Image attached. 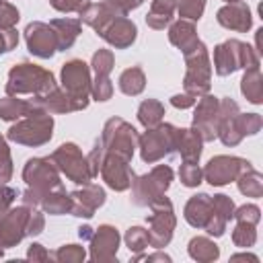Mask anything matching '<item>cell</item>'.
Wrapping results in <instances>:
<instances>
[{
	"mask_svg": "<svg viewBox=\"0 0 263 263\" xmlns=\"http://www.w3.org/2000/svg\"><path fill=\"white\" fill-rule=\"evenodd\" d=\"M226 224H228V220L226 218H222V216H218L216 212L210 216V220H208V224L203 226V230L210 234V236H222L224 234V230H226Z\"/></svg>",
	"mask_w": 263,
	"mask_h": 263,
	"instance_id": "f907efd6",
	"label": "cell"
},
{
	"mask_svg": "<svg viewBox=\"0 0 263 263\" xmlns=\"http://www.w3.org/2000/svg\"><path fill=\"white\" fill-rule=\"evenodd\" d=\"M49 158L55 164V168L62 175H66L68 181L78 183V185H84V183L92 181V175H90V168H88V160H86V156L82 154V150L74 142L60 144L51 152Z\"/></svg>",
	"mask_w": 263,
	"mask_h": 263,
	"instance_id": "9c48e42d",
	"label": "cell"
},
{
	"mask_svg": "<svg viewBox=\"0 0 263 263\" xmlns=\"http://www.w3.org/2000/svg\"><path fill=\"white\" fill-rule=\"evenodd\" d=\"M39 208L43 210V214H49V216H62V214H70L72 210V197L70 193L62 187H55L51 191H47L43 197H41V203Z\"/></svg>",
	"mask_w": 263,
	"mask_h": 263,
	"instance_id": "4316f807",
	"label": "cell"
},
{
	"mask_svg": "<svg viewBox=\"0 0 263 263\" xmlns=\"http://www.w3.org/2000/svg\"><path fill=\"white\" fill-rule=\"evenodd\" d=\"M0 2H2V0H0Z\"/></svg>",
	"mask_w": 263,
	"mask_h": 263,
	"instance_id": "be15d7a7",
	"label": "cell"
},
{
	"mask_svg": "<svg viewBox=\"0 0 263 263\" xmlns=\"http://www.w3.org/2000/svg\"><path fill=\"white\" fill-rule=\"evenodd\" d=\"M90 97L95 101H109L113 97V84L109 80V76H95V80L90 82Z\"/></svg>",
	"mask_w": 263,
	"mask_h": 263,
	"instance_id": "b9f144b4",
	"label": "cell"
},
{
	"mask_svg": "<svg viewBox=\"0 0 263 263\" xmlns=\"http://www.w3.org/2000/svg\"><path fill=\"white\" fill-rule=\"evenodd\" d=\"M33 111H37L33 105V99H21V97H10V95L0 99V119L4 121H16Z\"/></svg>",
	"mask_w": 263,
	"mask_h": 263,
	"instance_id": "f1b7e54d",
	"label": "cell"
},
{
	"mask_svg": "<svg viewBox=\"0 0 263 263\" xmlns=\"http://www.w3.org/2000/svg\"><path fill=\"white\" fill-rule=\"evenodd\" d=\"M31 99H33V105L37 111H47L51 115L53 113H74V111L84 109L76 99H72L64 88H58V86L43 97H31Z\"/></svg>",
	"mask_w": 263,
	"mask_h": 263,
	"instance_id": "44dd1931",
	"label": "cell"
},
{
	"mask_svg": "<svg viewBox=\"0 0 263 263\" xmlns=\"http://www.w3.org/2000/svg\"><path fill=\"white\" fill-rule=\"evenodd\" d=\"M232 218H234L236 222H249V224H255V226H257V222L261 220V210H259V205H255V203H242V205L234 208Z\"/></svg>",
	"mask_w": 263,
	"mask_h": 263,
	"instance_id": "ee69618b",
	"label": "cell"
},
{
	"mask_svg": "<svg viewBox=\"0 0 263 263\" xmlns=\"http://www.w3.org/2000/svg\"><path fill=\"white\" fill-rule=\"evenodd\" d=\"M49 27L55 35V41H58V51H66L74 45V41L78 39L80 35V29H82V23L80 18H70V16H62V18H53L49 21Z\"/></svg>",
	"mask_w": 263,
	"mask_h": 263,
	"instance_id": "d4e9b609",
	"label": "cell"
},
{
	"mask_svg": "<svg viewBox=\"0 0 263 263\" xmlns=\"http://www.w3.org/2000/svg\"><path fill=\"white\" fill-rule=\"evenodd\" d=\"M99 142L103 144L105 152L121 156L125 160H132L136 148H138V132L132 123H127L121 117H111L105 121Z\"/></svg>",
	"mask_w": 263,
	"mask_h": 263,
	"instance_id": "8992f818",
	"label": "cell"
},
{
	"mask_svg": "<svg viewBox=\"0 0 263 263\" xmlns=\"http://www.w3.org/2000/svg\"><path fill=\"white\" fill-rule=\"evenodd\" d=\"M232 242H234V247L251 249L257 242V228H255V224L236 222V226L232 230Z\"/></svg>",
	"mask_w": 263,
	"mask_h": 263,
	"instance_id": "d590c367",
	"label": "cell"
},
{
	"mask_svg": "<svg viewBox=\"0 0 263 263\" xmlns=\"http://www.w3.org/2000/svg\"><path fill=\"white\" fill-rule=\"evenodd\" d=\"M2 257H4V249L0 247V259H2Z\"/></svg>",
	"mask_w": 263,
	"mask_h": 263,
	"instance_id": "6125c7cd",
	"label": "cell"
},
{
	"mask_svg": "<svg viewBox=\"0 0 263 263\" xmlns=\"http://www.w3.org/2000/svg\"><path fill=\"white\" fill-rule=\"evenodd\" d=\"M125 247L132 251V253H142L150 247V236H148V230L142 228V226H129L125 230Z\"/></svg>",
	"mask_w": 263,
	"mask_h": 263,
	"instance_id": "e575fe53",
	"label": "cell"
},
{
	"mask_svg": "<svg viewBox=\"0 0 263 263\" xmlns=\"http://www.w3.org/2000/svg\"><path fill=\"white\" fill-rule=\"evenodd\" d=\"M14 199H16V189L8 187L6 183H0V214L6 212Z\"/></svg>",
	"mask_w": 263,
	"mask_h": 263,
	"instance_id": "11a10c76",
	"label": "cell"
},
{
	"mask_svg": "<svg viewBox=\"0 0 263 263\" xmlns=\"http://www.w3.org/2000/svg\"><path fill=\"white\" fill-rule=\"evenodd\" d=\"M230 261H251V263H259V257L257 255H251V253H236L230 257Z\"/></svg>",
	"mask_w": 263,
	"mask_h": 263,
	"instance_id": "680465c9",
	"label": "cell"
},
{
	"mask_svg": "<svg viewBox=\"0 0 263 263\" xmlns=\"http://www.w3.org/2000/svg\"><path fill=\"white\" fill-rule=\"evenodd\" d=\"M203 140L193 127H177L175 136V152L181 154L183 162H199Z\"/></svg>",
	"mask_w": 263,
	"mask_h": 263,
	"instance_id": "603a6c76",
	"label": "cell"
},
{
	"mask_svg": "<svg viewBox=\"0 0 263 263\" xmlns=\"http://www.w3.org/2000/svg\"><path fill=\"white\" fill-rule=\"evenodd\" d=\"M115 66V58H113V51L111 49H97L92 53V60H90V68L95 70L97 76H109L111 70Z\"/></svg>",
	"mask_w": 263,
	"mask_h": 263,
	"instance_id": "f35d334b",
	"label": "cell"
},
{
	"mask_svg": "<svg viewBox=\"0 0 263 263\" xmlns=\"http://www.w3.org/2000/svg\"><path fill=\"white\" fill-rule=\"evenodd\" d=\"M60 82H62V88L72 99H76L84 109L88 107L92 78H90V66L86 62H82V60H68L62 66Z\"/></svg>",
	"mask_w": 263,
	"mask_h": 263,
	"instance_id": "30bf717a",
	"label": "cell"
},
{
	"mask_svg": "<svg viewBox=\"0 0 263 263\" xmlns=\"http://www.w3.org/2000/svg\"><path fill=\"white\" fill-rule=\"evenodd\" d=\"M205 10V0H177V12L185 21H199Z\"/></svg>",
	"mask_w": 263,
	"mask_h": 263,
	"instance_id": "ab89813d",
	"label": "cell"
},
{
	"mask_svg": "<svg viewBox=\"0 0 263 263\" xmlns=\"http://www.w3.org/2000/svg\"><path fill=\"white\" fill-rule=\"evenodd\" d=\"M49 4L60 12H80L88 0H49Z\"/></svg>",
	"mask_w": 263,
	"mask_h": 263,
	"instance_id": "816d5d0a",
	"label": "cell"
},
{
	"mask_svg": "<svg viewBox=\"0 0 263 263\" xmlns=\"http://www.w3.org/2000/svg\"><path fill=\"white\" fill-rule=\"evenodd\" d=\"M21 14H18V8L10 2H0V29H12L16 23H18Z\"/></svg>",
	"mask_w": 263,
	"mask_h": 263,
	"instance_id": "bcb514c9",
	"label": "cell"
},
{
	"mask_svg": "<svg viewBox=\"0 0 263 263\" xmlns=\"http://www.w3.org/2000/svg\"><path fill=\"white\" fill-rule=\"evenodd\" d=\"M187 253L193 261L199 263H212L220 257V249L210 236H193L187 245Z\"/></svg>",
	"mask_w": 263,
	"mask_h": 263,
	"instance_id": "4dcf8cb0",
	"label": "cell"
},
{
	"mask_svg": "<svg viewBox=\"0 0 263 263\" xmlns=\"http://www.w3.org/2000/svg\"><path fill=\"white\" fill-rule=\"evenodd\" d=\"M222 2H226V4H232V2H240V0H222Z\"/></svg>",
	"mask_w": 263,
	"mask_h": 263,
	"instance_id": "94428289",
	"label": "cell"
},
{
	"mask_svg": "<svg viewBox=\"0 0 263 263\" xmlns=\"http://www.w3.org/2000/svg\"><path fill=\"white\" fill-rule=\"evenodd\" d=\"M45 228V214L43 210H35L31 208V214H29V220H27V236H37L41 234Z\"/></svg>",
	"mask_w": 263,
	"mask_h": 263,
	"instance_id": "7dc6e473",
	"label": "cell"
},
{
	"mask_svg": "<svg viewBox=\"0 0 263 263\" xmlns=\"http://www.w3.org/2000/svg\"><path fill=\"white\" fill-rule=\"evenodd\" d=\"M177 10V0H152V6L146 14V25L150 29H164L173 23V12Z\"/></svg>",
	"mask_w": 263,
	"mask_h": 263,
	"instance_id": "83f0119b",
	"label": "cell"
},
{
	"mask_svg": "<svg viewBox=\"0 0 263 263\" xmlns=\"http://www.w3.org/2000/svg\"><path fill=\"white\" fill-rule=\"evenodd\" d=\"M146 88V74L142 68L132 66L119 74V90L127 97H138Z\"/></svg>",
	"mask_w": 263,
	"mask_h": 263,
	"instance_id": "1f68e13d",
	"label": "cell"
},
{
	"mask_svg": "<svg viewBox=\"0 0 263 263\" xmlns=\"http://www.w3.org/2000/svg\"><path fill=\"white\" fill-rule=\"evenodd\" d=\"M103 156H105V148H103V144L97 140V144H95V148L86 154V160H88V168H90V175H92V179L99 175V171H101V162H103Z\"/></svg>",
	"mask_w": 263,
	"mask_h": 263,
	"instance_id": "c3c4849f",
	"label": "cell"
},
{
	"mask_svg": "<svg viewBox=\"0 0 263 263\" xmlns=\"http://www.w3.org/2000/svg\"><path fill=\"white\" fill-rule=\"evenodd\" d=\"M78 14H80V23L92 27V29L97 31V35L107 27V23H109L111 18L119 16V12H115L107 2H99V4H90V2H88Z\"/></svg>",
	"mask_w": 263,
	"mask_h": 263,
	"instance_id": "484cf974",
	"label": "cell"
},
{
	"mask_svg": "<svg viewBox=\"0 0 263 263\" xmlns=\"http://www.w3.org/2000/svg\"><path fill=\"white\" fill-rule=\"evenodd\" d=\"M210 197H212V210H214L218 216L230 220L232 214H234V208H236L234 201H232L228 195H224V193H216V195H210Z\"/></svg>",
	"mask_w": 263,
	"mask_h": 263,
	"instance_id": "f6af8a7d",
	"label": "cell"
},
{
	"mask_svg": "<svg viewBox=\"0 0 263 263\" xmlns=\"http://www.w3.org/2000/svg\"><path fill=\"white\" fill-rule=\"evenodd\" d=\"M53 136V117L47 111H33L21 119H16L10 129L6 132V138L21 146L39 148L47 144Z\"/></svg>",
	"mask_w": 263,
	"mask_h": 263,
	"instance_id": "7a4b0ae2",
	"label": "cell"
},
{
	"mask_svg": "<svg viewBox=\"0 0 263 263\" xmlns=\"http://www.w3.org/2000/svg\"><path fill=\"white\" fill-rule=\"evenodd\" d=\"M259 66V53L245 41L226 39L214 47V70L218 76H230L236 70Z\"/></svg>",
	"mask_w": 263,
	"mask_h": 263,
	"instance_id": "3957f363",
	"label": "cell"
},
{
	"mask_svg": "<svg viewBox=\"0 0 263 263\" xmlns=\"http://www.w3.org/2000/svg\"><path fill=\"white\" fill-rule=\"evenodd\" d=\"M247 168H251V162L247 158L218 154V156L210 158L201 171H203V181H208L212 187H224V185L236 181L238 175Z\"/></svg>",
	"mask_w": 263,
	"mask_h": 263,
	"instance_id": "8fae6325",
	"label": "cell"
},
{
	"mask_svg": "<svg viewBox=\"0 0 263 263\" xmlns=\"http://www.w3.org/2000/svg\"><path fill=\"white\" fill-rule=\"evenodd\" d=\"M236 129L240 132V136H255L261 132V125H263V119L259 113H240L236 115Z\"/></svg>",
	"mask_w": 263,
	"mask_h": 263,
	"instance_id": "74e56055",
	"label": "cell"
},
{
	"mask_svg": "<svg viewBox=\"0 0 263 263\" xmlns=\"http://www.w3.org/2000/svg\"><path fill=\"white\" fill-rule=\"evenodd\" d=\"M216 21L230 31H238V33H247L253 27V14L251 8L240 0V2H232V4H224L218 12H216Z\"/></svg>",
	"mask_w": 263,
	"mask_h": 263,
	"instance_id": "ffe728a7",
	"label": "cell"
},
{
	"mask_svg": "<svg viewBox=\"0 0 263 263\" xmlns=\"http://www.w3.org/2000/svg\"><path fill=\"white\" fill-rule=\"evenodd\" d=\"M168 41L177 49H181V53H187L189 49H193L199 43L195 25L191 21H185V18H179V21L171 23L168 25Z\"/></svg>",
	"mask_w": 263,
	"mask_h": 263,
	"instance_id": "cb8c5ba5",
	"label": "cell"
},
{
	"mask_svg": "<svg viewBox=\"0 0 263 263\" xmlns=\"http://www.w3.org/2000/svg\"><path fill=\"white\" fill-rule=\"evenodd\" d=\"M179 179L185 187H197L203 181V171L197 162H183L179 166Z\"/></svg>",
	"mask_w": 263,
	"mask_h": 263,
	"instance_id": "60d3db41",
	"label": "cell"
},
{
	"mask_svg": "<svg viewBox=\"0 0 263 263\" xmlns=\"http://www.w3.org/2000/svg\"><path fill=\"white\" fill-rule=\"evenodd\" d=\"M134 261H148V263H152V261H160V263H171V257L166 255V253H162L160 249H158V253H152V255H142V253H136L134 257H132Z\"/></svg>",
	"mask_w": 263,
	"mask_h": 263,
	"instance_id": "6f0895ef",
	"label": "cell"
},
{
	"mask_svg": "<svg viewBox=\"0 0 263 263\" xmlns=\"http://www.w3.org/2000/svg\"><path fill=\"white\" fill-rule=\"evenodd\" d=\"M31 208L29 205H16L8 208L0 214V247L10 249L16 247L27 236V220H29Z\"/></svg>",
	"mask_w": 263,
	"mask_h": 263,
	"instance_id": "4fadbf2b",
	"label": "cell"
},
{
	"mask_svg": "<svg viewBox=\"0 0 263 263\" xmlns=\"http://www.w3.org/2000/svg\"><path fill=\"white\" fill-rule=\"evenodd\" d=\"M150 212L148 214V236H150V247L154 249H164L171 238H173V232H175V226H177V216H175V210H173V203L166 195L158 197L156 201H152L150 205Z\"/></svg>",
	"mask_w": 263,
	"mask_h": 263,
	"instance_id": "ba28073f",
	"label": "cell"
},
{
	"mask_svg": "<svg viewBox=\"0 0 263 263\" xmlns=\"http://www.w3.org/2000/svg\"><path fill=\"white\" fill-rule=\"evenodd\" d=\"M240 92L253 105H261L263 103V76H261L259 66L245 70V74L240 78Z\"/></svg>",
	"mask_w": 263,
	"mask_h": 263,
	"instance_id": "f546056e",
	"label": "cell"
},
{
	"mask_svg": "<svg viewBox=\"0 0 263 263\" xmlns=\"http://www.w3.org/2000/svg\"><path fill=\"white\" fill-rule=\"evenodd\" d=\"M218 105H220V99L210 92L201 95L193 105L195 111H193L191 127L199 134L203 142H212L218 136Z\"/></svg>",
	"mask_w": 263,
	"mask_h": 263,
	"instance_id": "5bb4252c",
	"label": "cell"
},
{
	"mask_svg": "<svg viewBox=\"0 0 263 263\" xmlns=\"http://www.w3.org/2000/svg\"><path fill=\"white\" fill-rule=\"evenodd\" d=\"M99 175H101V179L105 181V185L111 187L113 191H125V189H129L132 179H134L136 173L132 171L129 160L105 152Z\"/></svg>",
	"mask_w": 263,
	"mask_h": 263,
	"instance_id": "e0dca14e",
	"label": "cell"
},
{
	"mask_svg": "<svg viewBox=\"0 0 263 263\" xmlns=\"http://www.w3.org/2000/svg\"><path fill=\"white\" fill-rule=\"evenodd\" d=\"M58 86L55 76L31 62H21L10 68L6 80V95L10 97H43Z\"/></svg>",
	"mask_w": 263,
	"mask_h": 263,
	"instance_id": "6da1fadb",
	"label": "cell"
},
{
	"mask_svg": "<svg viewBox=\"0 0 263 263\" xmlns=\"http://www.w3.org/2000/svg\"><path fill=\"white\" fill-rule=\"evenodd\" d=\"M72 197V210L70 214L76 218H92L95 212L105 203L107 193L97 183H84L80 189L70 193Z\"/></svg>",
	"mask_w": 263,
	"mask_h": 263,
	"instance_id": "ac0fdd59",
	"label": "cell"
},
{
	"mask_svg": "<svg viewBox=\"0 0 263 263\" xmlns=\"http://www.w3.org/2000/svg\"><path fill=\"white\" fill-rule=\"evenodd\" d=\"M162 117H164V105L156 99H146L140 103L138 107V121L148 129V127H154L158 123H162Z\"/></svg>",
	"mask_w": 263,
	"mask_h": 263,
	"instance_id": "d6a6232c",
	"label": "cell"
},
{
	"mask_svg": "<svg viewBox=\"0 0 263 263\" xmlns=\"http://www.w3.org/2000/svg\"><path fill=\"white\" fill-rule=\"evenodd\" d=\"M103 2H107L115 12H119V14H127L129 10H134V8H138L144 0H103Z\"/></svg>",
	"mask_w": 263,
	"mask_h": 263,
	"instance_id": "f5cc1de1",
	"label": "cell"
},
{
	"mask_svg": "<svg viewBox=\"0 0 263 263\" xmlns=\"http://www.w3.org/2000/svg\"><path fill=\"white\" fill-rule=\"evenodd\" d=\"M49 259L58 263H82L86 259V249L82 245H62L55 253L49 255Z\"/></svg>",
	"mask_w": 263,
	"mask_h": 263,
	"instance_id": "8d00e7d4",
	"label": "cell"
},
{
	"mask_svg": "<svg viewBox=\"0 0 263 263\" xmlns=\"http://www.w3.org/2000/svg\"><path fill=\"white\" fill-rule=\"evenodd\" d=\"M99 37H103L115 49H125L136 41L138 27L132 18H127L125 14H119V16H115L107 23V27L99 33Z\"/></svg>",
	"mask_w": 263,
	"mask_h": 263,
	"instance_id": "d6986e66",
	"label": "cell"
},
{
	"mask_svg": "<svg viewBox=\"0 0 263 263\" xmlns=\"http://www.w3.org/2000/svg\"><path fill=\"white\" fill-rule=\"evenodd\" d=\"M12 177V156L6 138L0 134V183H8Z\"/></svg>",
	"mask_w": 263,
	"mask_h": 263,
	"instance_id": "7bdbcfd3",
	"label": "cell"
},
{
	"mask_svg": "<svg viewBox=\"0 0 263 263\" xmlns=\"http://www.w3.org/2000/svg\"><path fill=\"white\" fill-rule=\"evenodd\" d=\"M236 185H238V191L247 197H261L263 195V175L253 166L238 175Z\"/></svg>",
	"mask_w": 263,
	"mask_h": 263,
	"instance_id": "836d02e7",
	"label": "cell"
},
{
	"mask_svg": "<svg viewBox=\"0 0 263 263\" xmlns=\"http://www.w3.org/2000/svg\"><path fill=\"white\" fill-rule=\"evenodd\" d=\"M185 55V78L183 86L187 92L195 95L197 99L205 92H210L212 86V62H210V51L203 41H199L193 49H189Z\"/></svg>",
	"mask_w": 263,
	"mask_h": 263,
	"instance_id": "5b68a950",
	"label": "cell"
},
{
	"mask_svg": "<svg viewBox=\"0 0 263 263\" xmlns=\"http://www.w3.org/2000/svg\"><path fill=\"white\" fill-rule=\"evenodd\" d=\"M27 259H29V261H47V259H49V253L45 251L43 245L33 242V245L27 249Z\"/></svg>",
	"mask_w": 263,
	"mask_h": 263,
	"instance_id": "9f6ffc18",
	"label": "cell"
},
{
	"mask_svg": "<svg viewBox=\"0 0 263 263\" xmlns=\"http://www.w3.org/2000/svg\"><path fill=\"white\" fill-rule=\"evenodd\" d=\"M25 43L29 53L41 60H47L58 51V41L51 27L41 21H33L25 27Z\"/></svg>",
	"mask_w": 263,
	"mask_h": 263,
	"instance_id": "2e32d148",
	"label": "cell"
},
{
	"mask_svg": "<svg viewBox=\"0 0 263 263\" xmlns=\"http://www.w3.org/2000/svg\"><path fill=\"white\" fill-rule=\"evenodd\" d=\"M18 45V31L12 29H0V53H8Z\"/></svg>",
	"mask_w": 263,
	"mask_h": 263,
	"instance_id": "681fc988",
	"label": "cell"
},
{
	"mask_svg": "<svg viewBox=\"0 0 263 263\" xmlns=\"http://www.w3.org/2000/svg\"><path fill=\"white\" fill-rule=\"evenodd\" d=\"M173 168L168 164H156L150 173L134 175L132 179V203L140 208H148L158 197L166 195V189L173 183Z\"/></svg>",
	"mask_w": 263,
	"mask_h": 263,
	"instance_id": "277c9868",
	"label": "cell"
},
{
	"mask_svg": "<svg viewBox=\"0 0 263 263\" xmlns=\"http://www.w3.org/2000/svg\"><path fill=\"white\" fill-rule=\"evenodd\" d=\"M175 136L177 127L173 123H158L154 127H148L142 136H138V148L144 162L154 164L160 158L175 152Z\"/></svg>",
	"mask_w": 263,
	"mask_h": 263,
	"instance_id": "52a82bcc",
	"label": "cell"
},
{
	"mask_svg": "<svg viewBox=\"0 0 263 263\" xmlns=\"http://www.w3.org/2000/svg\"><path fill=\"white\" fill-rule=\"evenodd\" d=\"M212 214H214V210H212V197L208 193L191 195L189 201L183 208L185 222L189 226H193V228H199V230H203V226L208 224V220H210Z\"/></svg>",
	"mask_w": 263,
	"mask_h": 263,
	"instance_id": "7402d4cb",
	"label": "cell"
},
{
	"mask_svg": "<svg viewBox=\"0 0 263 263\" xmlns=\"http://www.w3.org/2000/svg\"><path fill=\"white\" fill-rule=\"evenodd\" d=\"M23 181L27 183V187H31L33 191H37L39 195H45L47 191L62 187V179H60V171L55 168V164L51 162V158H29L23 166Z\"/></svg>",
	"mask_w": 263,
	"mask_h": 263,
	"instance_id": "7c38bea8",
	"label": "cell"
},
{
	"mask_svg": "<svg viewBox=\"0 0 263 263\" xmlns=\"http://www.w3.org/2000/svg\"><path fill=\"white\" fill-rule=\"evenodd\" d=\"M119 232L111 224H101L99 228L92 230V236L88 238V257L95 263H111L117 259V249H119Z\"/></svg>",
	"mask_w": 263,
	"mask_h": 263,
	"instance_id": "9a60e30c",
	"label": "cell"
},
{
	"mask_svg": "<svg viewBox=\"0 0 263 263\" xmlns=\"http://www.w3.org/2000/svg\"><path fill=\"white\" fill-rule=\"evenodd\" d=\"M78 236H80L82 240H88V238L92 236V228H90V226H80V228H78Z\"/></svg>",
	"mask_w": 263,
	"mask_h": 263,
	"instance_id": "91938a15",
	"label": "cell"
},
{
	"mask_svg": "<svg viewBox=\"0 0 263 263\" xmlns=\"http://www.w3.org/2000/svg\"><path fill=\"white\" fill-rule=\"evenodd\" d=\"M195 103H197V97L191 95V92H187V90L171 97V105L177 107V109H189V107H193Z\"/></svg>",
	"mask_w": 263,
	"mask_h": 263,
	"instance_id": "db71d44e",
	"label": "cell"
}]
</instances>
